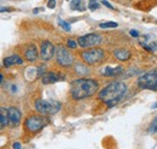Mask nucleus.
Instances as JSON below:
<instances>
[{"label": "nucleus", "mask_w": 157, "mask_h": 149, "mask_svg": "<svg viewBox=\"0 0 157 149\" xmlns=\"http://www.w3.org/2000/svg\"><path fill=\"white\" fill-rule=\"evenodd\" d=\"M127 93V85L121 82V81H115L109 83L105 88H103L99 93V100L105 102L108 106H114L118 101L124 96Z\"/></svg>", "instance_id": "1"}, {"label": "nucleus", "mask_w": 157, "mask_h": 149, "mask_svg": "<svg viewBox=\"0 0 157 149\" xmlns=\"http://www.w3.org/2000/svg\"><path fill=\"white\" fill-rule=\"evenodd\" d=\"M98 82L91 78H80L71 83L70 87V94L73 99L75 100H82L86 97H90L98 90Z\"/></svg>", "instance_id": "2"}, {"label": "nucleus", "mask_w": 157, "mask_h": 149, "mask_svg": "<svg viewBox=\"0 0 157 149\" xmlns=\"http://www.w3.org/2000/svg\"><path fill=\"white\" fill-rule=\"evenodd\" d=\"M62 104L56 100H38L35 102V110L42 115H53L60 110Z\"/></svg>", "instance_id": "3"}, {"label": "nucleus", "mask_w": 157, "mask_h": 149, "mask_svg": "<svg viewBox=\"0 0 157 149\" xmlns=\"http://www.w3.org/2000/svg\"><path fill=\"white\" fill-rule=\"evenodd\" d=\"M138 87L141 89L157 90V70L149 71L138 78Z\"/></svg>", "instance_id": "4"}, {"label": "nucleus", "mask_w": 157, "mask_h": 149, "mask_svg": "<svg viewBox=\"0 0 157 149\" xmlns=\"http://www.w3.org/2000/svg\"><path fill=\"white\" fill-rule=\"evenodd\" d=\"M48 120L46 117H42V115H30L25 119L24 122V126L27 131L29 132H38L42 128H45L47 125Z\"/></svg>", "instance_id": "5"}, {"label": "nucleus", "mask_w": 157, "mask_h": 149, "mask_svg": "<svg viewBox=\"0 0 157 149\" xmlns=\"http://www.w3.org/2000/svg\"><path fill=\"white\" fill-rule=\"evenodd\" d=\"M104 56H105V53L101 48H92V49L83 51L81 53V58L83 59V61L90 65L98 64L99 61H101L104 59Z\"/></svg>", "instance_id": "6"}, {"label": "nucleus", "mask_w": 157, "mask_h": 149, "mask_svg": "<svg viewBox=\"0 0 157 149\" xmlns=\"http://www.w3.org/2000/svg\"><path fill=\"white\" fill-rule=\"evenodd\" d=\"M56 59H57V63H58L60 66H64V67H69L73 65L74 63V58L70 54V52L63 47V46H58L56 48Z\"/></svg>", "instance_id": "7"}, {"label": "nucleus", "mask_w": 157, "mask_h": 149, "mask_svg": "<svg viewBox=\"0 0 157 149\" xmlns=\"http://www.w3.org/2000/svg\"><path fill=\"white\" fill-rule=\"evenodd\" d=\"M101 42V36L97 33H91L83 36H80L78 38V45L82 48H87V47H93L97 46Z\"/></svg>", "instance_id": "8"}, {"label": "nucleus", "mask_w": 157, "mask_h": 149, "mask_svg": "<svg viewBox=\"0 0 157 149\" xmlns=\"http://www.w3.org/2000/svg\"><path fill=\"white\" fill-rule=\"evenodd\" d=\"M56 53V48L53 46V43L51 41H42L41 46H40V58L44 61H48L51 60Z\"/></svg>", "instance_id": "9"}, {"label": "nucleus", "mask_w": 157, "mask_h": 149, "mask_svg": "<svg viewBox=\"0 0 157 149\" xmlns=\"http://www.w3.org/2000/svg\"><path fill=\"white\" fill-rule=\"evenodd\" d=\"M7 112V120H9V126H17L21 123V119H22V113L17 107H13V106H10L6 108Z\"/></svg>", "instance_id": "10"}, {"label": "nucleus", "mask_w": 157, "mask_h": 149, "mask_svg": "<svg viewBox=\"0 0 157 149\" xmlns=\"http://www.w3.org/2000/svg\"><path fill=\"white\" fill-rule=\"evenodd\" d=\"M42 83L44 84H52L56 83L60 79H64V76L60 74H56V72H46L42 76Z\"/></svg>", "instance_id": "11"}, {"label": "nucleus", "mask_w": 157, "mask_h": 149, "mask_svg": "<svg viewBox=\"0 0 157 149\" xmlns=\"http://www.w3.org/2000/svg\"><path fill=\"white\" fill-rule=\"evenodd\" d=\"M2 63H4V66L10 67L12 65H22L23 64V59L18 54H12L10 56H6Z\"/></svg>", "instance_id": "12"}, {"label": "nucleus", "mask_w": 157, "mask_h": 149, "mask_svg": "<svg viewBox=\"0 0 157 149\" xmlns=\"http://www.w3.org/2000/svg\"><path fill=\"white\" fill-rule=\"evenodd\" d=\"M24 56L28 61H35L39 56V53H38V49H36V46L35 45H30L27 47L25 52H24Z\"/></svg>", "instance_id": "13"}, {"label": "nucleus", "mask_w": 157, "mask_h": 149, "mask_svg": "<svg viewBox=\"0 0 157 149\" xmlns=\"http://www.w3.org/2000/svg\"><path fill=\"white\" fill-rule=\"evenodd\" d=\"M114 56L116 59L121 60V61H126L131 58V52L126 48H117V49L114 51Z\"/></svg>", "instance_id": "14"}, {"label": "nucleus", "mask_w": 157, "mask_h": 149, "mask_svg": "<svg viewBox=\"0 0 157 149\" xmlns=\"http://www.w3.org/2000/svg\"><path fill=\"white\" fill-rule=\"evenodd\" d=\"M7 125H9V120H7V112H6V108L0 107V131L4 130Z\"/></svg>", "instance_id": "15"}, {"label": "nucleus", "mask_w": 157, "mask_h": 149, "mask_svg": "<svg viewBox=\"0 0 157 149\" xmlns=\"http://www.w3.org/2000/svg\"><path fill=\"white\" fill-rule=\"evenodd\" d=\"M122 71H123V69L121 66H117L115 69H113V67H105L104 71H103V74H105V76H117Z\"/></svg>", "instance_id": "16"}, {"label": "nucleus", "mask_w": 157, "mask_h": 149, "mask_svg": "<svg viewBox=\"0 0 157 149\" xmlns=\"http://www.w3.org/2000/svg\"><path fill=\"white\" fill-rule=\"evenodd\" d=\"M70 7L71 10H76V11H85L86 10V5L83 1H80V0H74L70 2Z\"/></svg>", "instance_id": "17"}, {"label": "nucleus", "mask_w": 157, "mask_h": 149, "mask_svg": "<svg viewBox=\"0 0 157 149\" xmlns=\"http://www.w3.org/2000/svg\"><path fill=\"white\" fill-rule=\"evenodd\" d=\"M140 45H141L144 48H146L149 52H156L157 51V41L156 42H152L151 45H146L145 42H140Z\"/></svg>", "instance_id": "18"}, {"label": "nucleus", "mask_w": 157, "mask_h": 149, "mask_svg": "<svg viewBox=\"0 0 157 149\" xmlns=\"http://www.w3.org/2000/svg\"><path fill=\"white\" fill-rule=\"evenodd\" d=\"M149 132H150V133H156L157 132V115L155 117V119L151 122V124H150Z\"/></svg>", "instance_id": "19"}, {"label": "nucleus", "mask_w": 157, "mask_h": 149, "mask_svg": "<svg viewBox=\"0 0 157 149\" xmlns=\"http://www.w3.org/2000/svg\"><path fill=\"white\" fill-rule=\"evenodd\" d=\"M117 23H115V22H106V23H100L99 24V27L100 28H103V29H105V28H117Z\"/></svg>", "instance_id": "20"}, {"label": "nucleus", "mask_w": 157, "mask_h": 149, "mask_svg": "<svg viewBox=\"0 0 157 149\" xmlns=\"http://www.w3.org/2000/svg\"><path fill=\"white\" fill-rule=\"evenodd\" d=\"M58 24L65 30V31H70V24L68 23V22H65V20H63V19H58Z\"/></svg>", "instance_id": "21"}, {"label": "nucleus", "mask_w": 157, "mask_h": 149, "mask_svg": "<svg viewBox=\"0 0 157 149\" xmlns=\"http://www.w3.org/2000/svg\"><path fill=\"white\" fill-rule=\"evenodd\" d=\"M99 7V2L97 1H90L88 2V9L91 10V11H94V10H97Z\"/></svg>", "instance_id": "22"}, {"label": "nucleus", "mask_w": 157, "mask_h": 149, "mask_svg": "<svg viewBox=\"0 0 157 149\" xmlns=\"http://www.w3.org/2000/svg\"><path fill=\"white\" fill-rule=\"evenodd\" d=\"M67 46H68L69 48H76V47H78V42H76L75 40H73V38H69L68 42H67Z\"/></svg>", "instance_id": "23"}, {"label": "nucleus", "mask_w": 157, "mask_h": 149, "mask_svg": "<svg viewBox=\"0 0 157 149\" xmlns=\"http://www.w3.org/2000/svg\"><path fill=\"white\" fill-rule=\"evenodd\" d=\"M47 7H48V9H53V7H56V1H55V0H50L48 4H47Z\"/></svg>", "instance_id": "24"}, {"label": "nucleus", "mask_w": 157, "mask_h": 149, "mask_svg": "<svg viewBox=\"0 0 157 149\" xmlns=\"http://www.w3.org/2000/svg\"><path fill=\"white\" fill-rule=\"evenodd\" d=\"M12 9L11 7H5V6H0V12H10Z\"/></svg>", "instance_id": "25"}, {"label": "nucleus", "mask_w": 157, "mask_h": 149, "mask_svg": "<svg viewBox=\"0 0 157 149\" xmlns=\"http://www.w3.org/2000/svg\"><path fill=\"white\" fill-rule=\"evenodd\" d=\"M12 148L13 149H21V143L20 142H15V143L12 144Z\"/></svg>", "instance_id": "26"}, {"label": "nucleus", "mask_w": 157, "mask_h": 149, "mask_svg": "<svg viewBox=\"0 0 157 149\" xmlns=\"http://www.w3.org/2000/svg\"><path fill=\"white\" fill-rule=\"evenodd\" d=\"M129 34H131L132 36H134V37H138V36H139V33H138L137 30H131V31H129Z\"/></svg>", "instance_id": "27"}, {"label": "nucleus", "mask_w": 157, "mask_h": 149, "mask_svg": "<svg viewBox=\"0 0 157 149\" xmlns=\"http://www.w3.org/2000/svg\"><path fill=\"white\" fill-rule=\"evenodd\" d=\"M101 2H103V5H105L106 7H109V9H114V6H113L111 4H109L108 1H101Z\"/></svg>", "instance_id": "28"}, {"label": "nucleus", "mask_w": 157, "mask_h": 149, "mask_svg": "<svg viewBox=\"0 0 157 149\" xmlns=\"http://www.w3.org/2000/svg\"><path fill=\"white\" fill-rule=\"evenodd\" d=\"M152 108H157V102H155V104L152 105Z\"/></svg>", "instance_id": "29"}, {"label": "nucleus", "mask_w": 157, "mask_h": 149, "mask_svg": "<svg viewBox=\"0 0 157 149\" xmlns=\"http://www.w3.org/2000/svg\"><path fill=\"white\" fill-rule=\"evenodd\" d=\"M2 78H4V77H2V74H0V83H1V82H2Z\"/></svg>", "instance_id": "30"}]
</instances>
